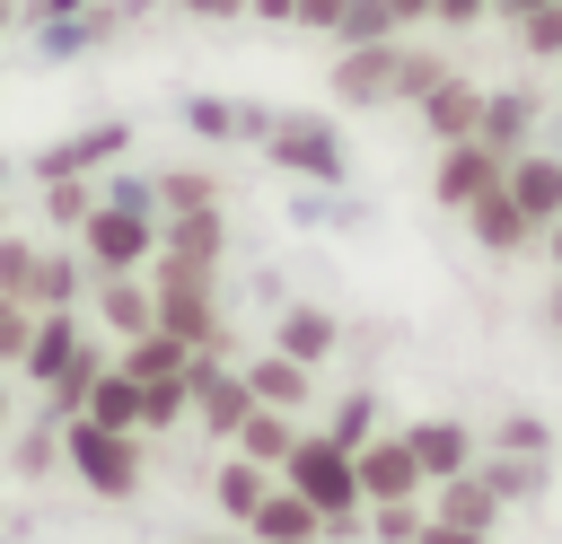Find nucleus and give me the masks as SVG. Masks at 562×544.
<instances>
[{
	"instance_id": "39448f33",
	"label": "nucleus",
	"mask_w": 562,
	"mask_h": 544,
	"mask_svg": "<svg viewBox=\"0 0 562 544\" xmlns=\"http://www.w3.org/2000/svg\"><path fill=\"white\" fill-rule=\"evenodd\" d=\"M53 9H70V0H53Z\"/></svg>"
},
{
	"instance_id": "20e7f679",
	"label": "nucleus",
	"mask_w": 562,
	"mask_h": 544,
	"mask_svg": "<svg viewBox=\"0 0 562 544\" xmlns=\"http://www.w3.org/2000/svg\"><path fill=\"white\" fill-rule=\"evenodd\" d=\"M193 9H228V0H193Z\"/></svg>"
},
{
	"instance_id": "f257e3e1",
	"label": "nucleus",
	"mask_w": 562,
	"mask_h": 544,
	"mask_svg": "<svg viewBox=\"0 0 562 544\" xmlns=\"http://www.w3.org/2000/svg\"><path fill=\"white\" fill-rule=\"evenodd\" d=\"M553 202H562V175H553L544 158H536V167H518V211H553Z\"/></svg>"
},
{
	"instance_id": "f03ea898",
	"label": "nucleus",
	"mask_w": 562,
	"mask_h": 544,
	"mask_svg": "<svg viewBox=\"0 0 562 544\" xmlns=\"http://www.w3.org/2000/svg\"><path fill=\"white\" fill-rule=\"evenodd\" d=\"M430 123H439L448 140H457V132H474V97H465V88H439V97H430Z\"/></svg>"
},
{
	"instance_id": "7ed1b4c3",
	"label": "nucleus",
	"mask_w": 562,
	"mask_h": 544,
	"mask_svg": "<svg viewBox=\"0 0 562 544\" xmlns=\"http://www.w3.org/2000/svg\"><path fill=\"white\" fill-rule=\"evenodd\" d=\"M439 9H448V18H474V9H483V0H439Z\"/></svg>"
}]
</instances>
